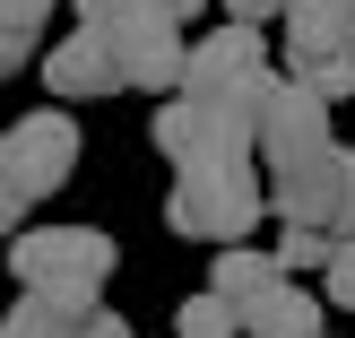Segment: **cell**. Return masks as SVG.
Wrapping results in <instances>:
<instances>
[{
    "mask_svg": "<svg viewBox=\"0 0 355 338\" xmlns=\"http://www.w3.org/2000/svg\"><path fill=\"white\" fill-rule=\"evenodd\" d=\"M277 26H286V61H295V69L347 61V52H355V9H347V0H295Z\"/></svg>",
    "mask_w": 355,
    "mask_h": 338,
    "instance_id": "9",
    "label": "cell"
},
{
    "mask_svg": "<svg viewBox=\"0 0 355 338\" xmlns=\"http://www.w3.org/2000/svg\"><path fill=\"white\" fill-rule=\"evenodd\" d=\"M269 287H286V260H277V252H243V243H225V252H217V295H225V304L252 312Z\"/></svg>",
    "mask_w": 355,
    "mask_h": 338,
    "instance_id": "11",
    "label": "cell"
},
{
    "mask_svg": "<svg viewBox=\"0 0 355 338\" xmlns=\"http://www.w3.org/2000/svg\"><path fill=\"white\" fill-rule=\"evenodd\" d=\"M26 61H35V26L26 17H0V78H17Z\"/></svg>",
    "mask_w": 355,
    "mask_h": 338,
    "instance_id": "16",
    "label": "cell"
},
{
    "mask_svg": "<svg viewBox=\"0 0 355 338\" xmlns=\"http://www.w3.org/2000/svg\"><path fill=\"white\" fill-rule=\"evenodd\" d=\"M156 148H165L173 174H200V165H252L260 130H252V113H234V104L173 96L165 113H156Z\"/></svg>",
    "mask_w": 355,
    "mask_h": 338,
    "instance_id": "4",
    "label": "cell"
},
{
    "mask_svg": "<svg viewBox=\"0 0 355 338\" xmlns=\"http://www.w3.org/2000/svg\"><path fill=\"white\" fill-rule=\"evenodd\" d=\"M113 235H96V226H26V235L9 243V269L17 287H44V295H87L96 304L104 278H113Z\"/></svg>",
    "mask_w": 355,
    "mask_h": 338,
    "instance_id": "2",
    "label": "cell"
},
{
    "mask_svg": "<svg viewBox=\"0 0 355 338\" xmlns=\"http://www.w3.org/2000/svg\"><path fill=\"white\" fill-rule=\"evenodd\" d=\"M260 156H269V165H295V156H312V148H329V96L321 87H304L286 69V78H277V96L260 104Z\"/></svg>",
    "mask_w": 355,
    "mask_h": 338,
    "instance_id": "7",
    "label": "cell"
},
{
    "mask_svg": "<svg viewBox=\"0 0 355 338\" xmlns=\"http://www.w3.org/2000/svg\"><path fill=\"white\" fill-rule=\"evenodd\" d=\"M173 330H182V338H234L243 330V304H225V295L208 287V295H191V304L173 312Z\"/></svg>",
    "mask_w": 355,
    "mask_h": 338,
    "instance_id": "13",
    "label": "cell"
},
{
    "mask_svg": "<svg viewBox=\"0 0 355 338\" xmlns=\"http://www.w3.org/2000/svg\"><path fill=\"white\" fill-rule=\"evenodd\" d=\"M44 87H52L61 104H96V96H121L130 78H121L113 44H104L96 26H78L69 44H52V52H44Z\"/></svg>",
    "mask_w": 355,
    "mask_h": 338,
    "instance_id": "8",
    "label": "cell"
},
{
    "mask_svg": "<svg viewBox=\"0 0 355 338\" xmlns=\"http://www.w3.org/2000/svg\"><path fill=\"white\" fill-rule=\"evenodd\" d=\"M260 217H269V183L252 165H200V174H182L165 191V226L191 235V243H217V252L243 243Z\"/></svg>",
    "mask_w": 355,
    "mask_h": 338,
    "instance_id": "1",
    "label": "cell"
},
{
    "mask_svg": "<svg viewBox=\"0 0 355 338\" xmlns=\"http://www.w3.org/2000/svg\"><path fill=\"white\" fill-rule=\"evenodd\" d=\"M329 252H338V235H321V226H286V235H277L286 278H295V269H329Z\"/></svg>",
    "mask_w": 355,
    "mask_h": 338,
    "instance_id": "14",
    "label": "cell"
},
{
    "mask_svg": "<svg viewBox=\"0 0 355 338\" xmlns=\"http://www.w3.org/2000/svg\"><path fill=\"white\" fill-rule=\"evenodd\" d=\"M17 208H26V200H17V183L0 174V243H17Z\"/></svg>",
    "mask_w": 355,
    "mask_h": 338,
    "instance_id": "19",
    "label": "cell"
},
{
    "mask_svg": "<svg viewBox=\"0 0 355 338\" xmlns=\"http://www.w3.org/2000/svg\"><path fill=\"white\" fill-rule=\"evenodd\" d=\"M329 304H338V312H355V235H338V252H329Z\"/></svg>",
    "mask_w": 355,
    "mask_h": 338,
    "instance_id": "15",
    "label": "cell"
},
{
    "mask_svg": "<svg viewBox=\"0 0 355 338\" xmlns=\"http://www.w3.org/2000/svg\"><path fill=\"white\" fill-rule=\"evenodd\" d=\"M225 9H234V17H243V26H269V17H286V9H295V0H225Z\"/></svg>",
    "mask_w": 355,
    "mask_h": 338,
    "instance_id": "18",
    "label": "cell"
},
{
    "mask_svg": "<svg viewBox=\"0 0 355 338\" xmlns=\"http://www.w3.org/2000/svg\"><path fill=\"white\" fill-rule=\"evenodd\" d=\"M347 9H355V0H347Z\"/></svg>",
    "mask_w": 355,
    "mask_h": 338,
    "instance_id": "22",
    "label": "cell"
},
{
    "mask_svg": "<svg viewBox=\"0 0 355 338\" xmlns=\"http://www.w3.org/2000/svg\"><path fill=\"white\" fill-rule=\"evenodd\" d=\"M96 304L87 295H44V287H17V312L0 321V338H87Z\"/></svg>",
    "mask_w": 355,
    "mask_h": 338,
    "instance_id": "10",
    "label": "cell"
},
{
    "mask_svg": "<svg viewBox=\"0 0 355 338\" xmlns=\"http://www.w3.org/2000/svg\"><path fill=\"white\" fill-rule=\"evenodd\" d=\"M0 174L17 183V200H52L78 174V121L69 113H17L0 130Z\"/></svg>",
    "mask_w": 355,
    "mask_h": 338,
    "instance_id": "5",
    "label": "cell"
},
{
    "mask_svg": "<svg viewBox=\"0 0 355 338\" xmlns=\"http://www.w3.org/2000/svg\"><path fill=\"white\" fill-rule=\"evenodd\" d=\"M243 330L252 338H321V304H312L304 287H269L252 312H243Z\"/></svg>",
    "mask_w": 355,
    "mask_h": 338,
    "instance_id": "12",
    "label": "cell"
},
{
    "mask_svg": "<svg viewBox=\"0 0 355 338\" xmlns=\"http://www.w3.org/2000/svg\"><path fill=\"white\" fill-rule=\"evenodd\" d=\"M269 69V44H260V26H243V17H225L208 44H191V69H182V96H208V104H234L252 96V78Z\"/></svg>",
    "mask_w": 355,
    "mask_h": 338,
    "instance_id": "6",
    "label": "cell"
},
{
    "mask_svg": "<svg viewBox=\"0 0 355 338\" xmlns=\"http://www.w3.org/2000/svg\"><path fill=\"white\" fill-rule=\"evenodd\" d=\"M295 78H304V87H321V96L338 104L347 87H355V52H347V61H312V69H295Z\"/></svg>",
    "mask_w": 355,
    "mask_h": 338,
    "instance_id": "17",
    "label": "cell"
},
{
    "mask_svg": "<svg viewBox=\"0 0 355 338\" xmlns=\"http://www.w3.org/2000/svg\"><path fill=\"white\" fill-rule=\"evenodd\" d=\"M269 208L286 226H321V235H355V148H312L295 165H269Z\"/></svg>",
    "mask_w": 355,
    "mask_h": 338,
    "instance_id": "3",
    "label": "cell"
},
{
    "mask_svg": "<svg viewBox=\"0 0 355 338\" xmlns=\"http://www.w3.org/2000/svg\"><path fill=\"white\" fill-rule=\"evenodd\" d=\"M87 338H130V321H121V312H104V304H96V321H87Z\"/></svg>",
    "mask_w": 355,
    "mask_h": 338,
    "instance_id": "21",
    "label": "cell"
},
{
    "mask_svg": "<svg viewBox=\"0 0 355 338\" xmlns=\"http://www.w3.org/2000/svg\"><path fill=\"white\" fill-rule=\"evenodd\" d=\"M0 17H26V26H44V17H52V0H0Z\"/></svg>",
    "mask_w": 355,
    "mask_h": 338,
    "instance_id": "20",
    "label": "cell"
}]
</instances>
